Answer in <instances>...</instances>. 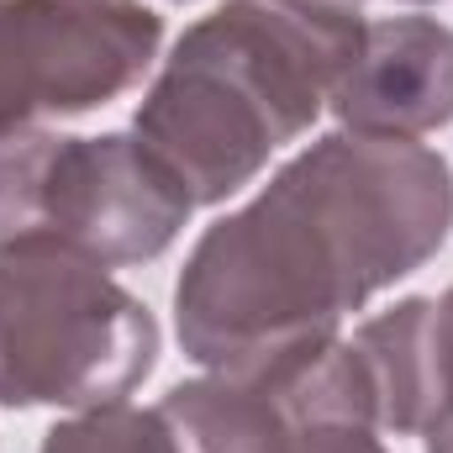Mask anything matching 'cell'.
I'll return each mask as SVG.
<instances>
[{"label":"cell","mask_w":453,"mask_h":453,"mask_svg":"<svg viewBox=\"0 0 453 453\" xmlns=\"http://www.w3.org/2000/svg\"><path fill=\"white\" fill-rule=\"evenodd\" d=\"M158 364L153 311L111 269L53 237L0 248V406L90 411L127 401Z\"/></svg>","instance_id":"cell-3"},{"label":"cell","mask_w":453,"mask_h":453,"mask_svg":"<svg viewBox=\"0 0 453 453\" xmlns=\"http://www.w3.org/2000/svg\"><path fill=\"white\" fill-rule=\"evenodd\" d=\"M453 232V164L406 137L327 132L206 226L174 280V333L201 369L338 338Z\"/></svg>","instance_id":"cell-1"},{"label":"cell","mask_w":453,"mask_h":453,"mask_svg":"<svg viewBox=\"0 0 453 453\" xmlns=\"http://www.w3.org/2000/svg\"><path fill=\"white\" fill-rule=\"evenodd\" d=\"M37 453H180V443L158 406L111 401V406L69 411L64 422H53Z\"/></svg>","instance_id":"cell-9"},{"label":"cell","mask_w":453,"mask_h":453,"mask_svg":"<svg viewBox=\"0 0 453 453\" xmlns=\"http://www.w3.org/2000/svg\"><path fill=\"white\" fill-rule=\"evenodd\" d=\"M169 5H196V0H169Z\"/></svg>","instance_id":"cell-13"},{"label":"cell","mask_w":453,"mask_h":453,"mask_svg":"<svg viewBox=\"0 0 453 453\" xmlns=\"http://www.w3.org/2000/svg\"><path fill=\"white\" fill-rule=\"evenodd\" d=\"M196 201L142 148L137 132H11L0 137V248L53 237L132 269L164 258L190 222Z\"/></svg>","instance_id":"cell-4"},{"label":"cell","mask_w":453,"mask_h":453,"mask_svg":"<svg viewBox=\"0 0 453 453\" xmlns=\"http://www.w3.org/2000/svg\"><path fill=\"white\" fill-rule=\"evenodd\" d=\"M364 21L353 0H222L180 32L132 132L196 206H226L317 127Z\"/></svg>","instance_id":"cell-2"},{"label":"cell","mask_w":453,"mask_h":453,"mask_svg":"<svg viewBox=\"0 0 453 453\" xmlns=\"http://www.w3.org/2000/svg\"><path fill=\"white\" fill-rule=\"evenodd\" d=\"M327 111L364 137H433L453 121V27L438 16H369L338 69Z\"/></svg>","instance_id":"cell-7"},{"label":"cell","mask_w":453,"mask_h":453,"mask_svg":"<svg viewBox=\"0 0 453 453\" xmlns=\"http://www.w3.org/2000/svg\"><path fill=\"white\" fill-rule=\"evenodd\" d=\"M180 453H296L317 422H369L374 385L342 338L296 342L237 369H201L158 401Z\"/></svg>","instance_id":"cell-6"},{"label":"cell","mask_w":453,"mask_h":453,"mask_svg":"<svg viewBox=\"0 0 453 453\" xmlns=\"http://www.w3.org/2000/svg\"><path fill=\"white\" fill-rule=\"evenodd\" d=\"M433 369L438 395L422 422V453H453V285L433 296Z\"/></svg>","instance_id":"cell-10"},{"label":"cell","mask_w":453,"mask_h":453,"mask_svg":"<svg viewBox=\"0 0 453 453\" xmlns=\"http://www.w3.org/2000/svg\"><path fill=\"white\" fill-rule=\"evenodd\" d=\"M158 48L164 16L142 0H0V137L121 101Z\"/></svg>","instance_id":"cell-5"},{"label":"cell","mask_w":453,"mask_h":453,"mask_svg":"<svg viewBox=\"0 0 453 453\" xmlns=\"http://www.w3.org/2000/svg\"><path fill=\"white\" fill-rule=\"evenodd\" d=\"M353 5H369V0H353ZM390 5H433V0H390Z\"/></svg>","instance_id":"cell-12"},{"label":"cell","mask_w":453,"mask_h":453,"mask_svg":"<svg viewBox=\"0 0 453 453\" xmlns=\"http://www.w3.org/2000/svg\"><path fill=\"white\" fill-rule=\"evenodd\" d=\"M296 453H395V449H385L380 427H369V422H317Z\"/></svg>","instance_id":"cell-11"},{"label":"cell","mask_w":453,"mask_h":453,"mask_svg":"<svg viewBox=\"0 0 453 453\" xmlns=\"http://www.w3.org/2000/svg\"><path fill=\"white\" fill-rule=\"evenodd\" d=\"M353 348L364 358V374L374 385V417L380 433L406 438L422 433L433 395H438V369H433V296H406L390 311L358 322Z\"/></svg>","instance_id":"cell-8"}]
</instances>
